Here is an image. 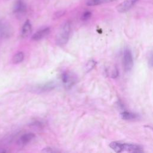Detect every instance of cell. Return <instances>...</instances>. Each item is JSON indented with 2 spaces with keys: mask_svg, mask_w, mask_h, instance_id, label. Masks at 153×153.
Returning a JSON list of instances; mask_svg holds the SVG:
<instances>
[{
  "mask_svg": "<svg viewBox=\"0 0 153 153\" xmlns=\"http://www.w3.org/2000/svg\"><path fill=\"white\" fill-rule=\"evenodd\" d=\"M96 65V62L94 61L93 60H89L87 64H86V66H85V71L87 72H89L94 67V66Z\"/></svg>",
  "mask_w": 153,
  "mask_h": 153,
  "instance_id": "obj_16",
  "label": "cell"
},
{
  "mask_svg": "<svg viewBox=\"0 0 153 153\" xmlns=\"http://www.w3.org/2000/svg\"><path fill=\"white\" fill-rule=\"evenodd\" d=\"M57 151L53 150L51 148L48 147V148H45L44 149H42V152H56Z\"/></svg>",
  "mask_w": 153,
  "mask_h": 153,
  "instance_id": "obj_18",
  "label": "cell"
},
{
  "mask_svg": "<svg viewBox=\"0 0 153 153\" xmlns=\"http://www.w3.org/2000/svg\"><path fill=\"white\" fill-rule=\"evenodd\" d=\"M91 16V11H84V13L82 14V15L81 16V20L83 21L87 20L88 19H89L90 18Z\"/></svg>",
  "mask_w": 153,
  "mask_h": 153,
  "instance_id": "obj_17",
  "label": "cell"
},
{
  "mask_svg": "<svg viewBox=\"0 0 153 153\" xmlns=\"http://www.w3.org/2000/svg\"><path fill=\"white\" fill-rule=\"evenodd\" d=\"M110 148L116 152H123V143L118 142H112L109 144Z\"/></svg>",
  "mask_w": 153,
  "mask_h": 153,
  "instance_id": "obj_14",
  "label": "cell"
},
{
  "mask_svg": "<svg viewBox=\"0 0 153 153\" xmlns=\"http://www.w3.org/2000/svg\"><path fill=\"white\" fill-rule=\"evenodd\" d=\"M123 151L130 152H143L142 148L137 145L133 143H123Z\"/></svg>",
  "mask_w": 153,
  "mask_h": 153,
  "instance_id": "obj_8",
  "label": "cell"
},
{
  "mask_svg": "<svg viewBox=\"0 0 153 153\" xmlns=\"http://www.w3.org/2000/svg\"><path fill=\"white\" fill-rule=\"evenodd\" d=\"M152 53L150 54V57H149V60L148 61L150 66H152Z\"/></svg>",
  "mask_w": 153,
  "mask_h": 153,
  "instance_id": "obj_21",
  "label": "cell"
},
{
  "mask_svg": "<svg viewBox=\"0 0 153 153\" xmlns=\"http://www.w3.org/2000/svg\"><path fill=\"white\" fill-rule=\"evenodd\" d=\"M13 29L11 25L5 21H0V35L2 37L8 38L11 36Z\"/></svg>",
  "mask_w": 153,
  "mask_h": 153,
  "instance_id": "obj_5",
  "label": "cell"
},
{
  "mask_svg": "<svg viewBox=\"0 0 153 153\" xmlns=\"http://www.w3.org/2000/svg\"><path fill=\"white\" fill-rule=\"evenodd\" d=\"M32 32V25L29 20H26L23 24L21 36L22 38L27 37Z\"/></svg>",
  "mask_w": 153,
  "mask_h": 153,
  "instance_id": "obj_10",
  "label": "cell"
},
{
  "mask_svg": "<svg viewBox=\"0 0 153 153\" xmlns=\"http://www.w3.org/2000/svg\"><path fill=\"white\" fill-rule=\"evenodd\" d=\"M24 54L23 52L20 51L17 53L16 54H14V56L13 57L12 59V62L14 64H18L21 63L23 59H24Z\"/></svg>",
  "mask_w": 153,
  "mask_h": 153,
  "instance_id": "obj_15",
  "label": "cell"
},
{
  "mask_svg": "<svg viewBox=\"0 0 153 153\" xmlns=\"http://www.w3.org/2000/svg\"><path fill=\"white\" fill-rule=\"evenodd\" d=\"M117 0H88L86 2V5L87 6H96L103 4H107L109 2H112L114 1H116Z\"/></svg>",
  "mask_w": 153,
  "mask_h": 153,
  "instance_id": "obj_13",
  "label": "cell"
},
{
  "mask_svg": "<svg viewBox=\"0 0 153 153\" xmlns=\"http://www.w3.org/2000/svg\"><path fill=\"white\" fill-rule=\"evenodd\" d=\"M120 117L124 120H133L137 119L139 118V115L133 112L124 111L120 114Z\"/></svg>",
  "mask_w": 153,
  "mask_h": 153,
  "instance_id": "obj_12",
  "label": "cell"
},
{
  "mask_svg": "<svg viewBox=\"0 0 153 153\" xmlns=\"http://www.w3.org/2000/svg\"><path fill=\"white\" fill-rule=\"evenodd\" d=\"M26 5L22 0H17L13 5V11L14 13L22 14L26 11Z\"/></svg>",
  "mask_w": 153,
  "mask_h": 153,
  "instance_id": "obj_6",
  "label": "cell"
},
{
  "mask_svg": "<svg viewBox=\"0 0 153 153\" xmlns=\"http://www.w3.org/2000/svg\"><path fill=\"white\" fill-rule=\"evenodd\" d=\"M55 87H56V84L54 82H47L45 84L38 85V87H36L35 90L39 92V91L44 92V91L51 90L54 89Z\"/></svg>",
  "mask_w": 153,
  "mask_h": 153,
  "instance_id": "obj_11",
  "label": "cell"
},
{
  "mask_svg": "<svg viewBox=\"0 0 153 153\" xmlns=\"http://www.w3.org/2000/svg\"><path fill=\"white\" fill-rule=\"evenodd\" d=\"M62 80L66 88L72 87L76 82V76L70 72H65L62 75Z\"/></svg>",
  "mask_w": 153,
  "mask_h": 153,
  "instance_id": "obj_3",
  "label": "cell"
},
{
  "mask_svg": "<svg viewBox=\"0 0 153 153\" xmlns=\"http://www.w3.org/2000/svg\"><path fill=\"white\" fill-rule=\"evenodd\" d=\"M65 11H58V12H57V13L55 14L54 16H55L56 18H59V17L62 16L65 14Z\"/></svg>",
  "mask_w": 153,
  "mask_h": 153,
  "instance_id": "obj_20",
  "label": "cell"
},
{
  "mask_svg": "<svg viewBox=\"0 0 153 153\" xmlns=\"http://www.w3.org/2000/svg\"><path fill=\"white\" fill-rule=\"evenodd\" d=\"M118 75V71L117 69V68H115L114 71L112 72V78H116L117 77Z\"/></svg>",
  "mask_w": 153,
  "mask_h": 153,
  "instance_id": "obj_19",
  "label": "cell"
},
{
  "mask_svg": "<svg viewBox=\"0 0 153 153\" xmlns=\"http://www.w3.org/2000/svg\"><path fill=\"white\" fill-rule=\"evenodd\" d=\"M123 66L125 71H130L133 66V59L131 50L129 48H126L124 50L123 56Z\"/></svg>",
  "mask_w": 153,
  "mask_h": 153,
  "instance_id": "obj_2",
  "label": "cell"
},
{
  "mask_svg": "<svg viewBox=\"0 0 153 153\" xmlns=\"http://www.w3.org/2000/svg\"><path fill=\"white\" fill-rule=\"evenodd\" d=\"M71 31V24L69 22H65L62 26L56 38V42L59 45H63L67 43Z\"/></svg>",
  "mask_w": 153,
  "mask_h": 153,
  "instance_id": "obj_1",
  "label": "cell"
},
{
  "mask_svg": "<svg viewBox=\"0 0 153 153\" xmlns=\"http://www.w3.org/2000/svg\"><path fill=\"white\" fill-rule=\"evenodd\" d=\"M35 136L33 133H25L20 136L18 140V144L22 146L26 145L30 143L34 138Z\"/></svg>",
  "mask_w": 153,
  "mask_h": 153,
  "instance_id": "obj_7",
  "label": "cell"
},
{
  "mask_svg": "<svg viewBox=\"0 0 153 153\" xmlns=\"http://www.w3.org/2000/svg\"><path fill=\"white\" fill-rule=\"evenodd\" d=\"M50 32V27H45L43 29H41L37 32H36L33 36H32V39L34 41H39L42 39V38H45L46 36H47Z\"/></svg>",
  "mask_w": 153,
  "mask_h": 153,
  "instance_id": "obj_9",
  "label": "cell"
},
{
  "mask_svg": "<svg viewBox=\"0 0 153 153\" xmlns=\"http://www.w3.org/2000/svg\"><path fill=\"white\" fill-rule=\"evenodd\" d=\"M139 0H125L117 7L119 13H123L130 10Z\"/></svg>",
  "mask_w": 153,
  "mask_h": 153,
  "instance_id": "obj_4",
  "label": "cell"
}]
</instances>
